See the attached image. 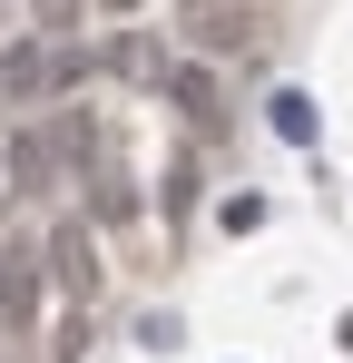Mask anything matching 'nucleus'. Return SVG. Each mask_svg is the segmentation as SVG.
<instances>
[{
    "label": "nucleus",
    "mask_w": 353,
    "mask_h": 363,
    "mask_svg": "<svg viewBox=\"0 0 353 363\" xmlns=\"http://www.w3.org/2000/svg\"><path fill=\"white\" fill-rule=\"evenodd\" d=\"M89 79V50L79 40H59V30H30V40H10L0 50V108H50Z\"/></svg>",
    "instance_id": "1"
},
{
    "label": "nucleus",
    "mask_w": 353,
    "mask_h": 363,
    "mask_svg": "<svg viewBox=\"0 0 353 363\" xmlns=\"http://www.w3.org/2000/svg\"><path fill=\"white\" fill-rule=\"evenodd\" d=\"M40 265H50L40 245H0V314H10V324L40 314Z\"/></svg>",
    "instance_id": "2"
},
{
    "label": "nucleus",
    "mask_w": 353,
    "mask_h": 363,
    "mask_svg": "<svg viewBox=\"0 0 353 363\" xmlns=\"http://www.w3.org/2000/svg\"><path fill=\"white\" fill-rule=\"evenodd\" d=\"M186 30H196V50H206V60H226V50H245V30H255V20H245L235 0H186Z\"/></svg>",
    "instance_id": "3"
},
{
    "label": "nucleus",
    "mask_w": 353,
    "mask_h": 363,
    "mask_svg": "<svg viewBox=\"0 0 353 363\" xmlns=\"http://www.w3.org/2000/svg\"><path fill=\"white\" fill-rule=\"evenodd\" d=\"M0 167H10V196H40V186L59 177V167H50V138H40V128H10Z\"/></svg>",
    "instance_id": "4"
},
{
    "label": "nucleus",
    "mask_w": 353,
    "mask_h": 363,
    "mask_svg": "<svg viewBox=\"0 0 353 363\" xmlns=\"http://www.w3.org/2000/svg\"><path fill=\"white\" fill-rule=\"evenodd\" d=\"M50 265H59V285H69V295H99V245H89V226H59Z\"/></svg>",
    "instance_id": "5"
},
{
    "label": "nucleus",
    "mask_w": 353,
    "mask_h": 363,
    "mask_svg": "<svg viewBox=\"0 0 353 363\" xmlns=\"http://www.w3.org/2000/svg\"><path fill=\"white\" fill-rule=\"evenodd\" d=\"M167 99L186 108V118H216V79H206L196 60H176V69H167Z\"/></svg>",
    "instance_id": "6"
},
{
    "label": "nucleus",
    "mask_w": 353,
    "mask_h": 363,
    "mask_svg": "<svg viewBox=\"0 0 353 363\" xmlns=\"http://www.w3.org/2000/svg\"><path fill=\"white\" fill-rule=\"evenodd\" d=\"M275 128H285L294 147H304V138H314V108H304V99H294V89H285V99H275Z\"/></svg>",
    "instance_id": "7"
},
{
    "label": "nucleus",
    "mask_w": 353,
    "mask_h": 363,
    "mask_svg": "<svg viewBox=\"0 0 353 363\" xmlns=\"http://www.w3.org/2000/svg\"><path fill=\"white\" fill-rule=\"evenodd\" d=\"M69 20H79V0H40V30H59V40H69Z\"/></svg>",
    "instance_id": "8"
},
{
    "label": "nucleus",
    "mask_w": 353,
    "mask_h": 363,
    "mask_svg": "<svg viewBox=\"0 0 353 363\" xmlns=\"http://www.w3.org/2000/svg\"><path fill=\"white\" fill-rule=\"evenodd\" d=\"M108 10H138V0H108Z\"/></svg>",
    "instance_id": "9"
}]
</instances>
